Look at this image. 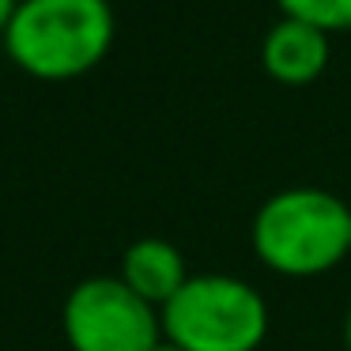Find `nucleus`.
I'll return each instance as SVG.
<instances>
[{"label": "nucleus", "mask_w": 351, "mask_h": 351, "mask_svg": "<svg viewBox=\"0 0 351 351\" xmlns=\"http://www.w3.org/2000/svg\"><path fill=\"white\" fill-rule=\"evenodd\" d=\"M110 0H19L4 31V53L34 80H76L114 46Z\"/></svg>", "instance_id": "1"}, {"label": "nucleus", "mask_w": 351, "mask_h": 351, "mask_svg": "<svg viewBox=\"0 0 351 351\" xmlns=\"http://www.w3.org/2000/svg\"><path fill=\"white\" fill-rule=\"evenodd\" d=\"M253 253L280 276H321L351 253V208L336 193L280 189L253 215Z\"/></svg>", "instance_id": "2"}, {"label": "nucleus", "mask_w": 351, "mask_h": 351, "mask_svg": "<svg viewBox=\"0 0 351 351\" xmlns=\"http://www.w3.org/2000/svg\"><path fill=\"white\" fill-rule=\"evenodd\" d=\"M162 336L182 351H257L268 336V302L253 283L197 272L159 310Z\"/></svg>", "instance_id": "3"}, {"label": "nucleus", "mask_w": 351, "mask_h": 351, "mask_svg": "<svg viewBox=\"0 0 351 351\" xmlns=\"http://www.w3.org/2000/svg\"><path fill=\"white\" fill-rule=\"evenodd\" d=\"M61 328L72 351H152L162 340V317L129 291L121 276H87L69 291Z\"/></svg>", "instance_id": "4"}, {"label": "nucleus", "mask_w": 351, "mask_h": 351, "mask_svg": "<svg viewBox=\"0 0 351 351\" xmlns=\"http://www.w3.org/2000/svg\"><path fill=\"white\" fill-rule=\"evenodd\" d=\"M261 61L268 76L287 87L313 84L328 64V34L302 19L283 16L261 42Z\"/></svg>", "instance_id": "5"}, {"label": "nucleus", "mask_w": 351, "mask_h": 351, "mask_svg": "<svg viewBox=\"0 0 351 351\" xmlns=\"http://www.w3.org/2000/svg\"><path fill=\"white\" fill-rule=\"evenodd\" d=\"M121 283L129 291H136L144 302H152L155 310L170 302L178 291L189 280V268H185V257L174 242L167 238H136L129 250L121 253Z\"/></svg>", "instance_id": "6"}, {"label": "nucleus", "mask_w": 351, "mask_h": 351, "mask_svg": "<svg viewBox=\"0 0 351 351\" xmlns=\"http://www.w3.org/2000/svg\"><path fill=\"white\" fill-rule=\"evenodd\" d=\"M283 16L302 19L317 31H348L351 27V0H280Z\"/></svg>", "instance_id": "7"}, {"label": "nucleus", "mask_w": 351, "mask_h": 351, "mask_svg": "<svg viewBox=\"0 0 351 351\" xmlns=\"http://www.w3.org/2000/svg\"><path fill=\"white\" fill-rule=\"evenodd\" d=\"M16 8H19V0H0V38H4V31H8V23H12V16H16Z\"/></svg>", "instance_id": "8"}, {"label": "nucleus", "mask_w": 351, "mask_h": 351, "mask_svg": "<svg viewBox=\"0 0 351 351\" xmlns=\"http://www.w3.org/2000/svg\"><path fill=\"white\" fill-rule=\"evenodd\" d=\"M152 351H182V348H178V343H170V340H167V336H162V340H159V343H155V348H152Z\"/></svg>", "instance_id": "9"}, {"label": "nucleus", "mask_w": 351, "mask_h": 351, "mask_svg": "<svg viewBox=\"0 0 351 351\" xmlns=\"http://www.w3.org/2000/svg\"><path fill=\"white\" fill-rule=\"evenodd\" d=\"M343 343H348V351H351V310H348V321H343Z\"/></svg>", "instance_id": "10"}]
</instances>
